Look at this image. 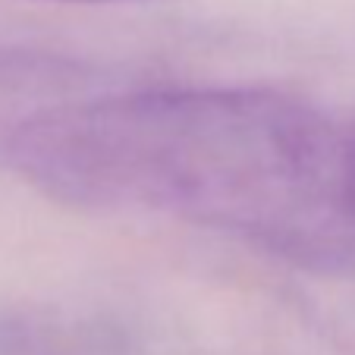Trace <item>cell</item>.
<instances>
[{
	"label": "cell",
	"instance_id": "6da1fadb",
	"mask_svg": "<svg viewBox=\"0 0 355 355\" xmlns=\"http://www.w3.org/2000/svg\"><path fill=\"white\" fill-rule=\"evenodd\" d=\"M41 195L220 230L309 270L355 268L346 135L274 88H167L47 107L10 139Z\"/></svg>",
	"mask_w": 355,
	"mask_h": 355
},
{
	"label": "cell",
	"instance_id": "7a4b0ae2",
	"mask_svg": "<svg viewBox=\"0 0 355 355\" xmlns=\"http://www.w3.org/2000/svg\"><path fill=\"white\" fill-rule=\"evenodd\" d=\"M346 189H349V205L355 214V135H346Z\"/></svg>",
	"mask_w": 355,
	"mask_h": 355
},
{
	"label": "cell",
	"instance_id": "3957f363",
	"mask_svg": "<svg viewBox=\"0 0 355 355\" xmlns=\"http://www.w3.org/2000/svg\"><path fill=\"white\" fill-rule=\"evenodd\" d=\"M63 3H120V0H63Z\"/></svg>",
	"mask_w": 355,
	"mask_h": 355
}]
</instances>
